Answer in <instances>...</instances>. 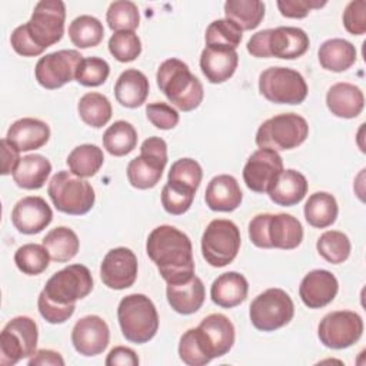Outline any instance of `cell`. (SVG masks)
<instances>
[{
  "instance_id": "6da1fadb",
  "label": "cell",
  "mask_w": 366,
  "mask_h": 366,
  "mask_svg": "<svg viewBox=\"0 0 366 366\" xmlns=\"http://www.w3.org/2000/svg\"><path fill=\"white\" fill-rule=\"evenodd\" d=\"M146 253L167 285L184 283L194 276L192 242L174 226L154 227L147 236Z\"/></svg>"
},
{
  "instance_id": "7a4b0ae2",
  "label": "cell",
  "mask_w": 366,
  "mask_h": 366,
  "mask_svg": "<svg viewBox=\"0 0 366 366\" xmlns=\"http://www.w3.org/2000/svg\"><path fill=\"white\" fill-rule=\"evenodd\" d=\"M156 80L166 99L182 112H192L203 102V84L179 59L164 60L157 69Z\"/></svg>"
},
{
  "instance_id": "3957f363",
  "label": "cell",
  "mask_w": 366,
  "mask_h": 366,
  "mask_svg": "<svg viewBox=\"0 0 366 366\" xmlns=\"http://www.w3.org/2000/svg\"><path fill=\"white\" fill-rule=\"evenodd\" d=\"M117 319L126 340L147 343L159 329V315L154 303L142 293L124 296L117 306Z\"/></svg>"
},
{
  "instance_id": "277c9868",
  "label": "cell",
  "mask_w": 366,
  "mask_h": 366,
  "mask_svg": "<svg viewBox=\"0 0 366 366\" xmlns=\"http://www.w3.org/2000/svg\"><path fill=\"white\" fill-rule=\"evenodd\" d=\"M47 194L59 212L73 216L90 212L96 200L92 184L67 170H60L50 179Z\"/></svg>"
},
{
  "instance_id": "5b68a950",
  "label": "cell",
  "mask_w": 366,
  "mask_h": 366,
  "mask_svg": "<svg viewBox=\"0 0 366 366\" xmlns=\"http://www.w3.org/2000/svg\"><path fill=\"white\" fill-rule=\"evenodd\" d=\"M307 134L309 124L305 117L296 113H282L263 122L254 140L259 149L280 152L296 149L307 139Z\"/></svg>"
},
{
  "instance_id": "8992f818",
  "label": "cell",
  "mask_w": 366,
  "mask_h": 366,
  "mask_svg": "<svg viewBox=\"0 0 366 366\" xmlns=\"http://www.w3.org/2000/svg\"><path fill=\"white\" fill-rule=\"evenodd\" d=\"M167 164V144L162 137L152 136L140 146V156L127 164L129 183L140 190L154 187Z\"/></svg>"
},
{
  "instance_id": "52a82bcc",
  "label": "cell",
  "mask_w": 366,
  "mask_h": 366,
  "mask_svg": "<svg viewBox=\"0 0 366 366\" xmlns=\"http://www.w3.org/2000/svg\"><path fill=\"white\" fill-rule=\"evenodd\" d=\"M240 230L227 219L212 220L202 236V254L213 267H223L232 263L240 249Z\"/></svg>"
},
{
  "instance_id": "ba28073f",
  "label": "cell",
  "mask_w": 366,
  "mask_h": 366,
  "mask_svg": "<svg viewBox=\"0 0 366 366\" xmlns=\"http://www.w3.org/2000/svg\"><path fill=\"white\" fill-rule=\"evenodd\" d=\"M295 315V305L283 289L272 287L257 295L250 303L252 325L262 332H273L286 326Z\"/></svg>"
},
{
  "instance_id": "9c48e42d",
  "label": "cell",
  "mask_w": 366,
  "mask_h": 366,
  "mask_svg": "<svg viewBox=\"0 0 366 366\" xmlns=\"http://www.w3.org/2000/svg\"><path fill=\"white\" fill-rule=\"evenodd\" d=\"M259 92L272 103L300 104L307 96V84L297 70L276 66L260 73Z\"/></svg>"
},
{
  "instance_id": "30bf717a",
  "label": "cell",
  "mask_w": 366,
  "mask_h": 366,
  "mask_svg": "<svg viewBox=\"0 0 366 366\" xmlns=\"http://www.w3.org/2000/svg\"><path fill=\"white\" fill-rule=\"evenodd\" d=\"M39 340L36 322L29 316H16L0 333V365L13 366L34 355Z\"/></svg>"
},
{
  "instance_id": "8fae6325",
  "label": "cell",
  "mask_w": 366,
  "mask_h": 366,
  "mask_svg": "<svg viewBox=\"0 0 366 366\" xmlns=\"http://www.w3.org/2000/svg\"><path fill=\"white\" fill-rule=\"evenodd\" d=\"M66 6L61 0H41L34 6L31 17L24 23L31 41L46 50L60 41L64 33Z\"/></svg>"
},
{
  "instance_id": "7c38bea8",
  "label": "cell",
  "mask_w": 366,
  "mask_h": 366,
  "mask_svg": "<svg viewBox=\"0 0 366 366\" xmlns=\"http://www.w3.org/2000/svg\"><path fill=\"white\" fill-rule=\"evenodd\" d=\"M93 289V277L84 264H69L56 272L41 290L56 305H73Z\"/></svg>"
},
{
  "instance_id": "4fadbf2b",
  "label": "cell",
  "mask_w": 366,
  "mask_h": 366,
  "mask_svg": "<svg viewBox=\"0 0 366 366\" xmlns=\"http://www.w3.org/2000/svg\"><path fill=\"white\" fill-rule=\"evenodd\" d=\"M363 335V319L352 310L327 313L317 326L320 343L329 349H346L355 345Z\"/></svg>"
},
{
  "instance_id": "5bb4252c",
  "label": "cell",
  "mask_w": 366,
  "mask_h": 366,
  "mask_svg": "<svg viewBox=\"0 0 366 366\" xmlns=\"http://www.w3.org/2000/svg\"><path fill=\"white\" fill-rule=\"evenodd\" d=\"M81 60L83 56L77 50L64 49L49 53L40 57L34 67L36 80L44 89H59L74 79Z\"/></svg>"
},
{
  "instance_id": "9a60e30c",
  "label": "cell",
  "mask_w": 366,
  "mask_h": 366,
  "mask_svg": "<svg viewBox=\"0 0 366 366\" xmlns=\"http://www.w3.org/2000/svg\"><path fill=\"white\" fill-rule=\"evenodd\" d=\"M282 172L280 154L270 149H259L249 156L243 167V180L252 192L267 193Z\"/></svg>"
},
{
  "instance_id": "2e32d148",
  "label": "cell",
  "mask_w": 366,
  "mask_h": 366,
  "mask_svg": "<svg viewBox=\"0 0 366 366\" xmlns=\"http://www.w3.org/2000/svg\"><path fill=\"white\" fill-rule=\"evenodd\" d=\"M137 257L127 247L109 250L100 264L102 282L113 290H123L133 286L137 279Z\"/></svg>"
},
{
  "instance_id": "e0dca14e",
  "label": "cell",
  "mask_w": 366,
  "mask_h": 366,
  "mask_svg": "<svg viewBox=\"0 0 366 366\" xmlns=\"http://www.w3.org/2000/svg\"><path fill=\"white\" fill-rule=\"evenodd\" d=\"M196 330L199 340L210 359L222 357L233 347L234 326L230 319L222 313L206 316Z\"/></svg>"
},
{
  "instance_id": "ac0fdd59",
  "label": "cell",
  "mask_w": 366,
  "mask_h": 366,
  "mask_svg": "<svg viewBox=\"0 0 366 366\" xmlns=\"http://www.w3.org/2000/svg\"><path fill=\"white\" fill-rule=\"evenodd\" d=\"M110 340L107 323L97 315H87L76 322L71 330V343L81 356H97L106 350Z\"/></svg>"
},
{
  "instance_id": "d6986e66",
  "label": "cell",
  "mask_w": 366,
  "mask_h": 366,
  "mask_svg": "<svg viewBox=\"0 0 366 366\" xmlns=\"http://www.w3.org/2000/svg\"><path fill=\"white\" fill-rule=\"evenodd\" d=\"M53 219V212L40 196L20 199L11 210V223L23 234H36L46 229Z\"/></svg>"
},
{
  "instance_id": "ffe728a7",
  "label": "cell",
  "mask_w": 366,
  "mask_h": 366,
  "mask_svg": "<svg viewBox=\"0 0 366 366\" xmlns=\"http://www.w3.org/2000/svg\"><path fill=\"white\" fill-rule=\"evenodd\" d=\"M337 290L339 283L332 272L315 269L302 279L299 296L303 305L309 309H320L335 300Z\"/></svg>"
},
{
  "instance_id": "44dd1931",
  "label": "cell",
  "mask_w": 366,
  "mask_h": 366,
  "mask_svg": "<svg viewBox=\"0 0 366 366\" xmlns=\"http://www.w3.org/2000/svg\"><path fill=\"white\" fill-rule=\"evenodd\" d=\"M239 64V54L233 49L206 46L200 54V69L204 77L213 83L220 84L229 80Z\"/></svg>"
},
{
  "instance_id": "7402d4cb",
  "label": "cell",
  "mask_w": 366,
  "mask_h": 366,
  "mask_svg": "<svg viewBox=\"0 0 366 366\" xmlns=\"http://www.w3.org/2000/svg\"><path fill=\"white\" fill-rule=\"evenodd\" d=\"M6 139L19 150L30 152L43 147L50 139V127L46 122L34 117L16 120L7 130Z\"/></svg>"
},
{
  "instance_id": "603a6c76",
  "label": "cell",
  "mask_w": 366,
  "mask_h": 366,
  "mask_svg": "<svg viewBox=\"0 0 366 366\" xmlns=\"http://www.w3.org/2000/svg\"><path fill=\"white\" fill-rule=\"evenodd\" d=\"M243 199L237 180L230 174L214 176L206 187L204 202L213 212H233Z\"/></svg>"
},
{
  "instance_id": "cb8c5ba5",
  "label": "cell",
  "mask_w": 366,
  "mask_h": 366,
  "mask_svg": "<svg viewBox=\"0 0 366 366\" xmlns=\"http://www.w3.org/2000/svg\"><path fill=\"white\" fill-rule=\"evenodd\" d=\"M309 36L300 27L280 26L270 30L269 51L272 57L293 60L309 49Z\"/></svg>"
},
{
  "instance_id": "d4e9b609",
  "label": "cell",
  "mask_w": 366,
  "mask_h": 366,
  "mask_svg": "<svg viewBox=\"0 0 366 366\" xmlns=\"http://www.w3.org/2000/svg\"><path fill=\"white\" fill-rule=\"evenodd\" d=\"M326 104L330 113L336 117L353 119L362 113L365 107V96L357 86L340 81L327 90Z\"/></svg>"
},
{
  "instance_id": "484cf974",
  "label": "cell",
  "mask_w": 366,
  "mask_h": 366,
  "mask_svg": "<svg viewBox=\"0 0 366 366\" xmlns=\"http://www.w3.org/2000/svg\"><path fill=\"white\" fill-rule=\"evenodd\" d=\"M166 297L174 312L180 315H192L196 313L204 302V285L200 277L193 276L184 283L167 285Z\"/></svg>"
},
{
  "instance_id": "4316f807",
  "label": "cell",
  "mask_w": 366,
  "mask_h": 366,
  "mask_svg": "<svg viewBox=\"0 0 366 366\" xmlns=\"http://www.w3.org/2000/svg\"><path fill=\"white\" fill-rule=\"evenodd\" d=\"M249 283L246 277L237 272H226L214 279L210 287L213 303L220 307H234L243 303L247 297Z\"/></svg>"
},
{
  "instance_id": "83f0119b",
  "label": "cell",
  "mask_w": 366,
  "mask_h": 366,
  "mask_svg": "<svg viewBox=\"0 0 366 366\" xmlns=\"http://www.w3.org/2000/svg\"><path fill=\"white\" fill-rule=\"evenodd\" d=\"M267 237L270 246L274 249H296L303 240L302 223L295 216L287 213H270L267 222Z\"/></svg>"
},
{
  "instance_id": "f1b7e54d",
  "label": "cell",
  "mask_w": 366,
  "mask_h": 366,
  "mask_svg": "<svg viewBox=\"0 0 366 366\" xmlns=\"http://www.w3.org/2000/svg\"><path fill=\"white\" fill-rule=\"evenodd\" d=\"M149 89V80L144 73L137 69H127L116 80L114 96L123 107L136 109L146 102Z\"/></svg>"
},
{
  "instance_id": "f546056e",
  "label": "cell",
  "mask_w": 366,
  "mask_h": 366,
  "mask_svg": "<svg viewBox=\"0 0 366 366\" xmlns=\"http://www.w3.org/2000/svg\"><path fill=\"white\" fill-rule=\"evenodd\" d=\"M307 193L306 177L295 169H283L273 187L267 192L270 200L277 206H295Z\"/></svg>"
},
{
  "instance_id": "4dcf8cb0",
  "label": "cell",
  "mask_w": 366,
  "mask_h": 366,
  "mask_svg": "<svg viewBox=\"0 0 366 366\" xmlns=\"http://www.w3.org/2000/svg\"><path fill=\"white\" fill-rule=\"evenodd\" d=\"M51 172V163L39 153L23 156L13 172L14 183L26 190H36L44 186Z\"/></svg>"
},
{
  "instance_id": "1f68e13d",
  "label": "cell",
  "mask_w": 366,
  "mask_h": 366,
  "mask_svg": "<svg viewBox=\"0 0 366 366\" xmlns=\"http://www.w3.org/2000/svg\"><path fill=\"white\" fill-rule=\"evenodd\" d=\"M317 57L325 70L340 73L355 64L356 47L345 39H329L320 44Z\"/></svg>"
},
{
  "instance_id": "d6a6232c",
  "label": "cell",
  "mask_w": 366,
  "mask_h": 366,
  "mask_svg": "<svg viewBox=\"0 0 366 366\" xmlns=\"http://www.w3.org/2000/svg\"><path fill=\"white\" fill-rule=\"evenodd\" d=\"M305 219L306 222L317 229L329 227L335 223L339 207L333 194L327 192H316L309 196L305 203Z\"/></svg>"
},
{
  "instance_id": "836d02e7",
  "label": "cell",
  "mask_w": 366,
  "mask_h": 366,
  "mask_svg": "<svg viewBox=\"0 0 366 366\" xmlns=\"http://www.w3.org/2000/svg\"><path fill=\"white\" fill-rule=\"evenodd\" d=\"M49 254L50 259L57 263H64L71 260L80 247V242L74 230L66 226H59L51 229L44 237L41 243Z\"/></svg>"
},
{
  "instance_id": "e575fe53",
  "label": "cell",
  "mask_w": 366,
  "mask_h": 366,
  "mask_svg": "<svg viewBox=\"0 0 366 366\" xmlns=\"http://www.w3.org/2000/svg\"><path fill=\"white\" fill-rule=\"evenodd\" d=\"M224 16L240 30L256 29L264 17V3L260 0H227L224 3Z\"/></svg>"
},
{
  "instance_id": "d590c367",
  "label": "cell",
  "mask_w": 366,
  "mask_h": 366,
  "mask_svg": "<svg viewBox=\"0 0 366 366\" xmlns=\"http://www.w3.org/2000/svg\"><path fill=\"white\" fill-rule=\"evenodd\" d=\"M69 170L81 179L94 176L104 162L103 150L96 144H80L74 147L67 156Z\"/></svg>"
},
{
  "instance_id": "8d00e7d4",
  "label": "cell",
  "mask_w": 366,
  "mask_h": 366,
  "mask_svg": "<svg viewBox=\"0 0 366 366\" xmlns=\"http://www.w3.org/2000/svg\"><path fill=\"white\" fill-rule=\"evenodd\" d=\"M137 132L134 126L126 120H117L103 133V147L112 156L122 157L136 149Z\"/></svg>"
},
{
  "instance_id": "74e56055",
  "label": "cell",
  "mask_w": 366,
  "mask_h": 366,
  "mask_svg": "<svg viewBox=\"0 0 366 366\" xmlns=\"http://www.w3.org/2000/svg\"><path fill=\"white\" fill-rule=\"evenodd\" d=\"M77 112L80 119L94 129L106 126L112 119L110 100L97 92L83 94L77 103Z\"/></svg>"
},
{
  "instance_id": "f35d334b",
  "label": "cell",
  "mask_w": 366,
  "mask_h": 366,
  "mask_svg": "<svg viewBox=\"0 0 366 366\" xmlns=\"http://www.w3.org/2000/svg\"><path fill=\"white\" fill-rule=\"evenodd\" d=\"M104 36L103 24L99 19L81 14L76 17L69 26V37L71 43L79 49L96 47L100 44Z\"/></svg>"
},
{
  "instance_id": "ab89813d",
  "label": "cell",
  "mask_w": 366,
  "mask_h": 366,
  "mask_svg": "<svg viewBox=\"0 0 366 366\" xmlns=\"http://www.w3.org/2000/svg\"><path fill=\"white\" fill-rule=\"evenodd\" d=\"M316 249L319 254L332 264H339L347 260L352 244L349 237L339 230H327L320 234L316 242Z\"/></svg>"
},
{
  "instance_id": "60d3db41",
  "label": "cell",
  "mask_w": 366,
  "mask_h": 366,
  "mask_svg": "<svg viewBox=\"0 0 366 366\" xmlns=\"http://www.w3.org/2000/svg\"><path fill=\"white\" fill-rule=\"evenodd\" d=\"M50 254L43 244L26 243L14 253V263L20 272L29 276H37L49 267Z\"/></svg>"
},
{
  "instance_id": "b9f144b4",
  "label": "cell",
  "mask_w": 366,
  "mask_h": 366,
  "mask_svg": "<svg viewBox=\"0 0 366 366\" xmlns=\"http://www.w3.org/2000/svg\"><path fill=\"white\" fill-rule=\"evenodd\" d=\"M106 21L114 33L134 31L139 27V21H140L139 9L133 1H129V0L113 1L107 9Z\"/></svg>"
},
{
  "instance_id": "7bdbcfd3",
  "label": "cell",
  "mask_w": 366,
  "mask_h": 366,
  "mask_svg": "<svg viewBox=\"0 0 366 366\" xmlns=\"http://www.w3.org/2000/svg\"><path fill=\"white\" fill-rule=\"evenodd\" d=\"M243 37V31L239 26L227 19H217L212 21L204 34L206 46L214 47H227L236 50Z\"/></svg>"
},
{
  "instance_id": "ee69618b",
  "label": "cell",
  "mask_w": 366,
  "mask_h": 366,
  "mask_svg": "<svg viewBox=\"0 0 366 366\" xmlns=\"http://www.w3.org/2000/svg\"><path fill=\"white\" fill-rule=\"evenodd\" d=\"M194 193V189L183 183L167 180V183L162 189V206L170 214H183L190 209Z\"/></svg>"
},
{
  "instance_id": "f6af8a7d",
  "label": "cell",
  "mask_w": 366,
  "mask_h": 366,
  "mask_svg": "<svg viewBox=\"0 0 366 366\" xmlns=\"http://www.w3.org/2000/svg\"><path fill=\"white\" fill-rule=\"evenodd\" d=\"M110 54L122 61H133L142 53V41L134 31H116L109 39Z\"/></svg>"
},
{
  "instance_id": "bcb514c9",
  "label": "cell",
  "mask_w": 366,
  "mask_h": 366,
  "mask_svg": "<svg viewBox=\"0 0 366 366\" xmlns=\"http://www.w3.org/2000/svg\"><path fill=\"white\" fill-rule=\"evenodd\" d=\"M110 74L109 63L102 57H83L80 61L74 80H77L81 86L96 87L103 84Z\"/></svg>"
},
{
  "instance_id": "7dc6e473",
  "label": "cell",
  "mask_w": 366,
  "mask_h": 366,
  "mask_svg": "<svg viewBox=\"0 0 366 366\" xmlns=\"http://www.w3.org/2000/svg\"><path fill=\"white\" fill-rule=\"evenodd\" d=\"M177 350H179L180 360L189 366H203L212 360L206 355V352L199 340L196 327L189 329L182 335V337L179 340Z\"/></svg>"
},
{
  "instance_id": "c3c4849f",
  "label": "cell",
  "mask_w": 366,
  "mask_h": 366,
  "mask_svg": "<svg viewBox=\"0 0 366 366\" xmlns=\"http://www.w3.org/2000/svg\"><path fill=\"white\" fill-rule=\"evenodd\" d=\"M202 177H203L202 166L190 157H182L176 160L172 164L167 174V180L183 183L194 190L199 189L202 183Z\"/></svg>"
},
{
  "instance_id": "681fc988",
  "label": "cell",
  "mask_w": 366,
  "mask_h": 366,
  "mask_svg": "<svg viewBox=\"0 0 366 366\" xmlns=\"http://www.w3.org/2000/svg\"><path fill=\"white\" fill-rule=\"evenodd\" d=\"M147 120L160 130H170L179 123V113L170 104L163 102H153L146 106Z\"/></svg>"
},
{
  "instance_id": "f907efd6",
  "label": "cell",
  "mask_w": 366,
  "mask_h": 366,
  "mask_svg": "<svg viewBox=\"0 0 366 366\" xmlns=\"http://www.w3.org/2000/svg\"><path fill=\"white\" fill-rule=\"evenodd\" d=\"M37 307L41 315V317L51 323V325H60L69 320L76 309V303L73 305H56L50 302L43 292H40L39 299H37Z\"/></svg>"
},
{
  "instance_id": "816d5d0a",
  "label": "cell",
  "mask_w": 366,
  "mask_h": 366,
  "mask_svg": "<svg viewBox=\"0 0 366 366\" xmlns=\"http://www.w3.org/2000/svg\"><path fill=\"white\" fill-rule=\"evenodd\" d=\"M343 26L353 36L366 33V1H350L343 11Z\"/></svg>"
},
{
  "instance_id": "f5cc1de1",
  "label": "cell",
  "mask_w": 366,
  "mask_h": 366,
  "mask_svg": "<svg viewBox=\"0 0 366 366\" xmlns=\"http://www.w3.org/2000/svg\"><path fill=\"white\" fill-rule=\"evenodd\" d=\"M277 9L282 16L289 19H303L310 10L326 6V1L320 0H277Z\"/></svg>"
},
{
  "instance_id": "db71d44e",
  "label": "cell",
  "mask_w": 366,
  "mask_h": 366,
  "mask_svg": "<svg viewBox=\"0 0 366 366\" xmlns=\"http://www.w3.org/2000/svg\"><path fill=\"white\" fill-rule=\"evenodd\" d=\"M10 43H11V47L13 50L20 54V56H24V57H34V56H40L44 50H41L40 47H37L31 39L29 37L27 31H26V27L24 24H20L17 26L11 36H10Z\"/></svg>"
},
{
  "instance_id": "11a10c76",
  "label": "cell",
  "mask_w": 366,
  "mask_h": 366,
  "mask_svg": "<svg viewBox=\"0 0 366 366\" xmlns=\"http://www.w3.org/2000/svg\"><path fill=\"white\" fill-rule=\"evenodd\" d=\"M270 213H262L256 214L249 222V237L250 242L260 249H272L269 237H267V222H269Z\"/></svg>"
},
{
  "instance_id": "9f6ffc18",
  "label": "cell",
  "mask_w": 366,
  "mask_h": 366,
  "mask_svg": "<svg viewBox=\"0 0 366 366\" xmlns=\"http://www.w3.org/2000/svg\"><path fill=\"white\" fill-rule=\"evenodd\" d=\"M107 366H137L139 357L136 352L126 346L113 347L104 362Z\"/></svg>"
},
{
  "instance_id": "6f0895ef",
  "label": "cell",
  "mask_w": 366,
  "mask_h": 366,
  "mask_svg": "<svg viewBox=\"0 0 366 366\" xmlns=\"http://www.w3.org/2000/svg\"><path fill=\"white\" fill-rule=\"evenodd\" d=\"M270 30L272 29H266L262 31L254 33L249 41H247V51L253 56V57H259V59H266V57H272L270 51H269V36H270Z\"/></svg>"
},
{
  "instance_id": "680465c9",
  "label": "cell",
  "mask_w": 366,
  "mask_h": 366,
  "mask_svg": "<svg viewBox=\"0 0 366 366\" xmlns=\"http://www.w3.org/2000/svg\"><path fill=\"white\" fill-rule=\"evenodd\" d=\"M1 144V174H13L16 166L20 162V152L4 137L0 142Z\"/></svg>"
},
{
  "instance_id": "91938a15",
  "label": "cell",
  "mask_w": 366,
  "mask_h": 366,
  "mask_svg": "<svg viewBox=\"0 0 366 366\" xmlns=\"http://www.w3.org/2000/svg\"><path fill=\"white\" fill-rule=\"evenodd\" d=\"M29 366H64V359L59 352L50 349L36 350L29 359Z\"/></svg>"
}]
</instances>
